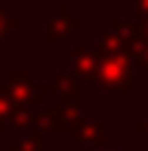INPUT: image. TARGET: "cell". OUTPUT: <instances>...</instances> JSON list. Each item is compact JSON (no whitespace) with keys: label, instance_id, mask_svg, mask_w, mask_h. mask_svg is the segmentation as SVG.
Listing matches in <instances>:
<instances>
[{"label":"cell","instance_id":"obj_1","mask_svg":"<svg viewBox=\"0 0 148 151\" xmlns=\"http://www.w3.org/2000/svg\"><path fill=\"white\" fill-rule=\"evenodd\" d=\"M98 87L104 92L115 95H132L134 92V78H132V62L126 56L123 39L112 31L98 34Z\"/></svg>","mask_w":148,"mask_h":151},{"label":"cell","instance_id":"obj_2","mask_svg":"<svg viewBox=\"0 0 148 151\" xmlns=\"http://www.w3.org/2000/svg\"><path fill=\"white\" fill-rule=\"evenodd\" d=\"M6 92L14 101V106L28 109V106H42L45 95H48V87L42 81H34V73L25 67H11L6 73Z\"/></svg>","mask_w":148,"mask_h":151},{"label":"cell","instance_id":"obj_3","mask_svg":"<svg viewBox=\"0 0 148 151\" xmlns=\"http://www.w3.org/2000/svg\"><path fill=\"white\" fill-rule=\"evenodd\" d=\"M81 28H84V20L73 14V9L67 3H61L59 9H56V17H50V20L45 22V42L56 45V42H61V39L73 37L76 31H81Z\"/></svg>","mask_w":148,"mask_h":151},{"label":"cell","instance_id":"obj_4","mask_svg":"<svg viewBox=\"0 0 148 151\" xmlns=\"http://www.w3.org/2000/svg\"><path fill=\"white\" fill-rule=\"evenodd\" d=\"M70 62H73V70H76L78 81L98 78V48H89L84 42H73L70 45Z\"/></svg>","mask_w":148,"mask_h":151},{"label":"cell","instance_id":"obj_5","mask_svg":"<svg viewBox=\"0 0 148 151\" xmlns=\"http://www.w3.org/2000/svg\"><path fill=\"white\" fill-rule=\"evenodd\" d=\"M123 48H126V56L132 62V67L143 70L148 78V42H143V39H123Z\"/></svg>","mask_w":148,"mask_h":151},{"label":"cell","instance_id":"obj_6","mask_svg":"<svg viewBox=\"0 0 148 151\" xmlns=\"http://www.w3.org/2000/svg\"><path fill=\"white\" fill-rule=\"evenodd\" d=\"M104 137H106V120H87V123H78L73 132L76 143H98Z\"/></svg>","mask_w":148,"mask_h":151},{"label":"cell","instance_id":"obj_7","mask_svg":"<svg viewBox=\"0 0 148 151\" xmlns=\"http://www.w3.org/2000/svg\"><path fill=\"white\" fill-rule=\"evenodd\" d=\"M14 101L9 98V92H6V87L0 84V132H6V126L11 123V118H14Z\"/></svg>","mask_w":148,"mask_h":151},{"label":"cell","instance_id":"obj_8","mask_svg":"<svg viewBox=\"0 0 148 151\" xmlns=\"http://www.w3.org/2000/svg\"><path fill=\"white\" fill-rule=\"evenodd\" d=\"M17 28H20V20H17V17H11L9 11L0 9V42H3L11 31H17Z\"/></svg>","mask_w":148,"mask_h":151},{"label":"cell","instance_id":"obj_9","mask_svg":"<svg viewBox=\"0 0 148 151\" xmlns=\"http://www.w3.org/2000/svg\"><path fill=\"white\" fill-rule=\"evenodd\" d=\"M134 14L137 17H148V0H134Z\"/></svg>","mask_w":148,"mask_h":151},{"label":"cell","instance_id":"obj_10","mask_svg":"<svg viewBox=\"0 0 148 151\" xmlns=\"http://www.w3.org/2000/svg\"><path fill=\"white\" fill-rule=\"evenodd\" d=\"M134 126H137V129H140V132H148V115H145V118H143V120H137V123H134Z\"/></svg>","mask_w":148,"mask_h":151}]
</instances>
